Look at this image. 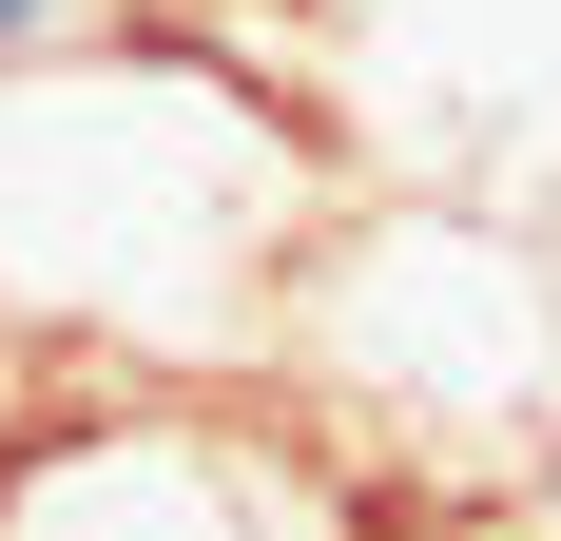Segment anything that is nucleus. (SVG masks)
<instances>
[{
  "label": "nucleus",
  "instance_id": "f257e3e1",
  "mask_svg": "<svg viewBox=\"0 0 561 541\" xmlns=\"http://www.w3.org/2000/svg\"><path fill=\"white\" fill-rule=\"evenodd\" d=\"M330 214V116L252 78L232 20L98 0L78 39L0 58V387H272Z\"/></svg>",
  "mask_w": 561,
  "mask_h": 541
},
{
  "label": "nucleus",
  "instance_id": "f03ea898",
  "mask_svg": "<svg viewBox=\"0 0 561 541\" xmlns=\"http://www.w3.org/2000/svg\"><path fill=\"white\" fill-rule=\"evenodd\" d=\"M272 387H310V445H426V464H504L561 426V252L504 214H330L290 270Z\"/></svg>",
  "mask_w": 561,
  "mask_h": 541
},
{
  "label": "nucleus",
  "instance_id": "7ed1b4c3",
  "mask_svg": "<svg viewBox=\"0 0 561 541\" xmlns=\"http://www.w3.org/2000/svg\"><path fill=\"white\" fill-rule=\"evenodd\" d=\"M0 541H348V464L252 387L0 406Z\"/></svg>",
  "mask_w": 561,
  "mask_h": 541
},
{
  "label": "nucleus",
  "instance_id": "20e7f679",
  "mask_svg": "<svg viewBox=\"0 0 561 541\" xmlns=\"http://www.w3.org/2000/svg\"><path fill=\"white\" fill-rule=\"evenodd\" d=\"M98 0H0V58H39V39H78Z\"/></svg>",
  "mask_w": 561,
  "mask_h": 541
},
{
  "label": "nucleus",
  "instance_id": "39448f33",
  "mask_svg": "<svg viewBox=\"0 0 561 541\" xmlns=\"http://www.w3.org/2000/svg\"><path fill=\"white\" fill-rule=\"evenodd\" d=\"M156 20H252V0H156Z\"/></svg>",
  "mask_w": 561,
  "mask_h": 541
}]
</instances>
